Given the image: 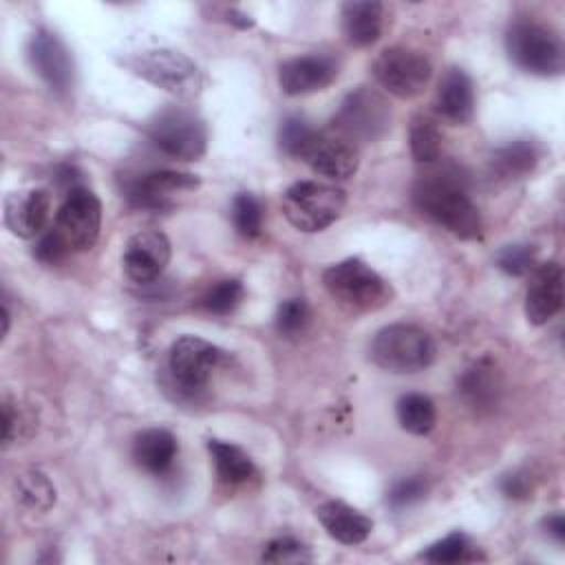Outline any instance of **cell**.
<instances>
[{
    "instance_id": "1",
    "label": "cell",
    "mask_w": 565,
    "mask_h": 565,
    "mask_svg": "<svg viewBox=\"0 0 565 565\" xmlns=\"http://www.w3.org/2000/svg\"><path fill=\"white\" fill-rule=\"evenodd\" d=\"M413 203L424 216L459 238L468 241L481 234V214L457 172L437 170L419 177L413 188Z\"/></svg>"
},
{
    "instance_id": "2",
    "label": "cell",
    "mask_w": 565,
    "mask_h": 565,
    "mask_svg": "<svg viewBox=\"0 0 565 565\" xmlns=\"http://www.w3.org/2000/svg\"><path fill=\"white\" fill-rule=\"evenodd\" d=\"M433 338L415 324H388L377 331L371 344V360L391 373H417L435 362Z\"/></svg>"
},
{
    "instance_id": "3",
    "label": "cell",
    "mask_w": 565,
    "mask_h": 565,
    "mask_svg": "<svg viewBox=\"0 0 565 565\" xmlns=\"http://www.w3.org/2000/svg\"><path fill=\"white\" fill-rule=\"evenodd\" d=\"M505 46L512 62L541 77L561 75L565 68L563 40L550 29L532 20H519L508 29Z\"/></svg>"
},
{
    "instance_id": "4",
    "label": "cell",
    "mask_w": 565,
    "mask_h": 565,
    "mask_svg": "<svg viewBox=\"0 0 565 565\" xmlns=\"http://www.w3.org/2000/svg\"><path fill=\"white\" fill-rule=\"evenodd\" d=\"M322 282L333 300L353 311L380 309L391 298L386 280L360 258H347L327 267Z\"/></svg>"
},
{
    "instance_id": "5",
    "label": "cell",
    "mask_w": 565,
    "mask_h": 565,
    "mask_svg": "<svg viewBox=\"0 0 565 565\" xmlns=\"http://www.w3.org/2000/svg\"><path fill=\"white\" fill-rule=\"evenodd\" d=\"M344 203L347 194L338 185L298 181L282 194V214L300 232H320L342 214Z\"/></svg>"
},
{
    "instance_id": "6",
    "label": "cell",
    "mask_w": 565,
    "mask_h": 565,
    "mask_svg": "<svg viewBox=\"0 0 565 565\" xmlns=\"http://www.w3.org/2000/svg\"><path fill=\"white\" fill-rule=\"evenodd\" d=\"M128 66L135 75L181 99H192L203 88V75L199 66L185 53L174 49L141 51L128 62Z\"/></svg>"
},
{
    "instance_id": "7",
    "label": "cell",
    "mask_w": 565,
    "mask_h": 565,
    "mask_svg": "<svg viewBox=\"0 0 565 565\" xmlns=\"http://www.w3.org/2000/svg\"><path fill=\"white\" fill-rule=\"evenodd\" d=\"M148 137L163 154L181 161H196L207 148L203 119L194 110L181 106L157 113L148 124Z\"/></svg>"
},
{
    "instance_id": "8",
    "label": "cell",
    "mask_w": 565,
    "mask_h": 565,
    "mask_svg": "<svg viewBox=\"0 0 565 565\" xmlns=\"http://www.w3.org/2000/svg\"><path fill=\"white\" fill-rule=\"evenodd\" d=\"M223 362V351L199 338V335H181L172 342L168 355V371L179 393L199 395L210 382L212 373Z\"/></svg>"
},
{
    "instance_id": "9",
    "label": "cell",
    "mask_w": 565,
    "mask_h": 565,
    "mask_svg": "<svg viewBox=\"0 0 565 565\" xmlns=\"http://www.w3.org/2000/svg\"><path fill=\"white\" fill-rule=\"evenodd\" d=\"M388 126L391 108L386 99L369 86H360L349 93L333 117V130L353 143L375 141L388 130Z\"/></svg>"
},
{
    "instance_id": "10",
    "label": "cell",
    "mask_w": 565,
    "mask_h": 565,
    "mask_svg": "<svg viewBox=\"0 0 565 565\" xmlns=\"http://www.w3.org/2000/svg\"><path fill=\"white\" fill-rule=\"evenodd\" d=\"M430 73V62L406 46L384 49L373 62V77L377 84L399 99L417 97L426 88Z\"/></svg>"
},
{
    "instance_id": "11",
    "label": "cell",
    "mask_w": 565,
    "mask_h": 565,
    "mask_svg": "<svg viewBox=\"0 0 565 565\" xmlns=\"http://www.w3.org/2000/svg\"><path fill=\"white\" fill-rule=\"evenodd\" d=\"M102 203L88 188H75L66 194L55 216V230L66 241L71 252L90 249L99 236Z\"/></svg>"
},
{
    "instance_id": "12",
    "label": "cell",
    "mask_w": 565,
    "mask_h": 565,
    "mask_svg": "<svg viewBox=\"0 0 565 565\" xmlns=\"http://www.w3.org/2000/svg\"><path fill=\"white\" fill-rule=\"evenodd\" d=\"M300 159L327 179H349L360 163L355 143L335 130H318Z\"/></svg>"
},
{
    "instance_id": "13",
    "label": "cell",
    "mask_w": 565,
    "mask_h": 565,
    "mask_svg": "<svg viewBox=\"0 0 565 565\" xmlns=\"http://www.w3.org/2000/svg\"><path fill=\"white\" fill-rule=\"evenodd\" d=\"M31 68L44 79V84L57 93H64L73 84V60L66 44L49 29H38L26 46Z\"/></svg>"
},
{
    "instance_id": "14",
    "label": "cell",
    "mask_w": 565,
    "mask_h": 565,
    "mask_svg": "<svg viewBox=\"0 0 565 565\" xmlns=\"http://www.w3.org/2000/svg\"><path fill=\"white\" fill-rule=\"evenodd\" d=\"M170 263V241L159 230H143L128 238L124 249V269L135 282H152Z\"/></svg>"
},
{
    "instance_id": "15",
    "label": "cell",
    "mask_w": 565,
    "mask_h": 565,
    "mask_svg": "<svg viewBox=\"0 0 565 565\" xmlns=\"http://www.w3.org/2000/svg\"><path fill=\"white\" fill-rule=\"evenodd\" d=\"M199 185V179L190 172L179 170H152L141 177H137L128 190L126 196L135 207L141 210H168L172 207V196L177 192H188Z\"/></svg>"
},
{
    "instance_id": "16",
    "label": "cell",
    "mask_w": 565,
    "mask_h": 565,
    "mask_svg": "<svg viewBox=\"0 0 565 565\" xmlns=\"http://www.w3.org/2000/svg\"><path fill=\"white\" fill-rule=\"evenodd\" d=\"M563 307V269L550 260L532 269L525 294V316L532 324H545Z\"/></svg>"
},
{
    "instance_id": "17",
    "label": "cell",
    "mask_w": 565,
    "mask_h": 565,
    "mask_svg": "<svg viewBox=\"0 0 565 565\" xmlns=\"http://www.w3.org/2000/svg\"><path fill=\"white\" fill-rule=\"evenodd\" d=\"M51 214L49 190H24L11 192L4 199V225L20 238L40 236Z\"/></svg>"
},
{
    "instance_id": "18",
    "label": "cell",
    "mask_w": 565,
    "mask_h": 565,
    "mask_svg": "<svg viewBox=\"0 0 565 565\" xmlns=\"http://www.w3.org/2000/svg\"><path fill=\"white\" fill-rule=\"evenodd\" d=\"M338 75V66L327 55H300L280 64L278 82L287 95H307L327 88Z\"/></svg>"
},
{
    "instance_id": "19",
    "label": "cell",
    "mask_w": 565,
    "mask_h": 565,
    "mask_svg": "<svg viewBox=\"0 0 565 565\" xmlns=\"http://www.w3.org/2000/svg\"><path fill=\"white\" fill-rule=\"evenodd\" d=\"M437 113L450 124H468L475 115V86L466 71L450 68L435 95Z\"/></svg>"
},
{
    "instance_id": "20",
    "label": "cell",
    "mask_w": 565,
    "mask_h": 565,
    "mask_svg": "<svg viewBox=\"0 0 565 565\" xmlns=\"http://www.w3.org/2000/svg\"><path fill=\"white\" fill-rule=\"evenodd\" d=\"M316 516L331 539L344 545H358L366 541L373 530V521L342 501H327L316 508Z\"/></svg>"
},
{
    "instance_id": "21",
    "label": "cell",
    "mask_w": 565,
    "mask_h": 565,
    "mask_svg": "<svg viewBox=\"0 0 565 565\" xmlns=\"http://www.w3.org/2000/svg\"><path fill=\"white\" fill-rule=\"evenodd\" d=\"M384 7L377 0H353L342 4V31L353 46H369L382 33Z\"/></svg>"
},
{
    "instance_id": "22",
    "label": "cell",
    "mask_w": 565,
    "mask_h": 565,
    "mask_svg": "<svg viewBox=\"0 0 565 565\" xmlns=\"http://www.w3.org/2000/svg\"><path fill=\"white\" fill-rule=\"evenodd\" d=\"M177 457V439L166 428H148L132 441V459L139 468L152 475L170 470Z\"/></svg>"
},
{
    "instance_id": "23",
    "label": "cell",
    "mask_w": 565,
    "mask_h": 565,
    "mask_svg": "<svg viewBox=\"0 0 565 565\" xmlns=\"http://www.w3.org/2000/svg\"><path fill=\"white\" fill-rule=\"evenodd\" d=\"M459 393L475 411H490L499 402L501 382L492 362L481 360L459 380Z\"/></svg>"
},
{
    "instance_id": "24",
    "label": "cell",
    "mask_w": 565,
    "mask_h": 565,
    "mask_svg": "<svg viewBox=\"0 0 565 565\" xmlns=\"http://www.w3.org/2000/svg\"><path fill=\"white\" fill-rule=\"evenodd\" d=\"M207 450L212 455V461L216 466V475H218L221 483L243 486L252 477H256V466L243 448L221 441V439H207Z\"/></svg>"
},
{
    "instance_id": "25",
    "label": "cell",
    "mask_w": 565,
    "mask_h": 565,
    "mask_svg": "<svg viewBox=\"0 0 565 565\" xmlns=\"http://www.w3.org/2000/svg\"><path fill=\"white\" fill-rule=\"evenodd\" d=\"M541 159V150L534 141L516 139L501 146L492 154V170L503 179H519L530 174Z\"/></svg>"
},
{
    "instance_id": "26",
    "label": "cell",
    "mask_w": 565,
    "mask_h": 565,
    "mask_svg": "<svg viewBox=\"0 0 565 565\" xmlns=\"http://www.w3.org/2000/svg\"><path fill=\"white\" fill-rule=\"evenodd\" d=\"M13 488H15L18 503L29 510L46 512L55 503V488H53L51 479L35 468L18 472Z\"/></svg>"
},
{
    "instance_id": "27",
    "label": "cell",
    "mask_w": 565,
    "mask_h": 565,
    "mask_svg": "<svg viewBox=\"0 0 565 565\" xmlns=\"http://www.w3.org/2000/svg\"><path fill=\"white\" fill-rule=\"evenodd\" d=\"M397 419L399 426L411 435H426L435 428L437 411L428 395L408 393L397 402Z\"/></svg>"
},
{
    "instance_id": "28",
    "label": "cell",
    "mask_w": 565,
    "mask_h": 565,
    "mask_svg": "<svg viewBox=\"0 0 565 565\" xmlns=\"http://www.w3.org/2000/svg\"><path fill=\"white\" fill-rule=\"evenodd\" d=\"M408 143L415 161L433 163L441 152V132L433 119L426 115H415L408 128Z\"/></svg>"
},
{
    "instance_id": "29",
    "label": "cell",
    "mask_w": 565,
    "mask_h": 565,
    "mask_svg": "<svg viewBox=\"0 0 565 565\" xmlns=\"http://www.w3.org/2000/svg\"><path fill=\"white\" fill-rule=\"evenodd\" d=\"M422 558L428 563H441V565H450V563H466V561H475L477 558V550L475 545L468 541L466 534L461 532H452L446 539L428 545L422 552Z\"/></svg>"
},
{
    "instance_id": "30",
    "label": "cell",
    "mask_w": 565,
    "mask_h": 565,
    "mask_svg": "<svg viewBox=\"0 0 565 565\" xmlns=\"http://www.w3.org/2000/svg\"><path fill=\"white\" fill-rule=\"evenodd\" d=\"M245 298V289H243V282L236 280V278H227V280H221L216 282L214 287H210L199 305L201 309H205L207 313H216V316H225V313H232Z\"/></svg>"
},
{
    "instance_id": "31",
    "label": "cell",
    "mask_w": 565,
    "mask_h": 565,
    "mask_svg": "<svg viewBox=\"0 0 565 565\" xmlns=\"http://www.w3.org/2000/svg\"><path fill=\"white\" fill-rule=\"evenodd\" d=\"M318 130L309 126V121L305 117H298V115H291L287 119L280 121V128H278V146L285 154L289 157H302V152L307 150V146L311 143L313 135Z\"/></svg>"
},
{
    "instance_id": "32",
    "label": "cell",
    "mask_w": 565,
    "mask_h": 565,
    "mask_svg": "<svg viewBox=\"0 0 565 565\" xmlns=\"http://www.w3.org/2000/svg\"><path fill=\"white\" fill-rule=\"evenodd\" d=\"M232 221L245 238H254L263 230V207L254 194L241 192L232 201Z\"/></svg>"
},
{
    "instance_id": "33",
    "label": "cell",
    "mask_w": 565,
    "mask_h": 565,
    "mask_svg": "<svg viewBox=\"0 0 565 565\" xmlns=\"http://www.w3.org/2000/svg\"><path fill=\"white\" fill-rule=\"evenodd\" d=\"M309 318H311V313H309V305L305 302V298H289V300L280 302V307L276 311V329L285 338H294L307 329Z\"/></svg>"
},
{
    "instance_id": "34",
    "label": "cell",
    "mask_w": 565,
    "mask_h": 565,
    "mask_svg": "<svg viewBox=\"0 0 565 565\" xmlns=\"http://www.w3.org/2000/svg\"><path fill=\"white\" fill-rule=\"evenodd\" d=\"M536 249L532 245H505L497 254V265L508 276H523L534 269Z\"/></svg>"
},
{
    "instance_id": "35",
    "label": "cell",
    "mask_w": 565,
    "mask_h": 565,
    "mask_svg": "<svg viewBox=\"0 0 565 565\" xmlns=\"http://www.w3.org/2000/svg\"><path fill=\"white\" fill-rule=\"evenodd\" d=\"M309 558H311L309 550L291 536L274 539L271 543H267V547L263 552L265 563H305Z\"/></svg>"
},
{
    "instance_id": "36",
    "label": "cell",
    "mask_w": 565,
    "mask_h": 565,
    "mask_svg": "<svg viewBox=\"0 0 565 565\" xmlns=\"http://www.w3.org/2000/svg\"><path fill=\"white\" fill-rule=\"evenodd\" d=\"M428 492V483L426 479L422 477H408V479H402L397 481L388 494H386V501L395 508V510H402V508H408L417 501H422Z\"/></svg>"
},
{
    "instance_id": "37",
    "label": "cell",
    "mask_w": 565,
    "mask_h": 565,
    "mask_svg": "<svg viewBox=\"0 0 565 565\" xmlns=\"http://www.w3.org/2000/svg\"><path fill=\"white\" fill-rule=\"evenodd\" d=\"M68 252H71V247L66 245V241L60 236V232L55 227H51L49 232L40 234L33 256L44 265H57L66 258Z\"/></svg>"
},
{
    "instance_id": "38",
    "label": "cell",
    "mask_w": 565,
    "mask_h": 565,
    "mask_svg": "<svg viewBox=\"0 0 565 565\" xmlns=\"http://www.w3.org/2000/svg\"><path fill=\"white\" fill-rule=\"evenodd\" d=\"M501 490L508 499H527L532 492V483L525 472H512L501 479Z\"/></svg>"
},
{
    "instance_id": "39",
    "label": "cell",
    "mask_w": 565,
    "mask_h": 565,
    "mask_svg": "<svg viewBox=\"0 0 565 565\" xmlns=\"http://www.w3.org/2000/svg\"><path fill=\"white\" fill-rule=\"evenodd\" d=\"M20 415L13 411V404L9 399L2 402V441L4 446H9L20 430Z\"/></svg>"
},
{
    "instance_id": "40",
    "label": "cell",
    "mask_w": 565,
    "mask_h": 565,
    "mask_svg": "<svg viewBox=\"0 0 565 565\" xmlns=\"http://www.w3.org/2000/svg\"><path fill=\"white\" fill-rule=\"evenodd\" d=\"M543 525H545L547 534L556 539V543H565V519H563V514L556 512V514L547 516V519L543 521Z\"/></svg>"
},
{
    "instance_id": "41",
    "label": "cell",
    "mask_w": 565,
    "mask_h": 565,
    "mask_svg": "<svg viewBox=\"0 0 565 565\" xmlns=\"http://www.w3.org/2000/svg\"><path fill=\"white\" fill-rule=\"evenodd\" d=\"M232 24H236V26H241V29H249L252 24H254V20L249 18V15H245V13H241V11H236V9H232L230 11V18H227Z\"/></svg>"
}]
</instances>
